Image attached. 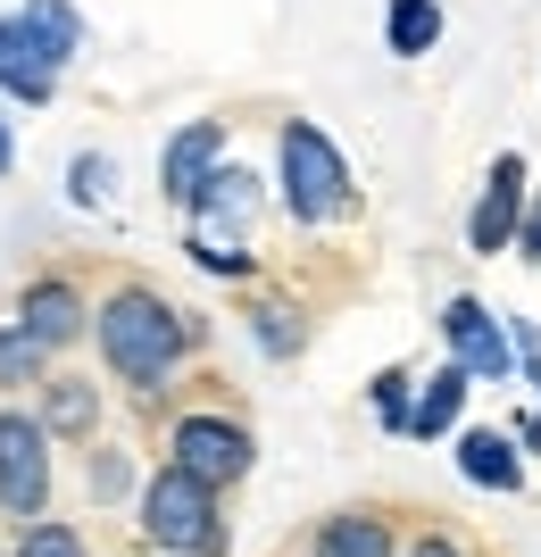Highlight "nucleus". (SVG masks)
Masks as SVG:
<instances>
[{
    "mask_svg": "<svg viewBox=\"0 0 541 557\" xmlns=\"http://www.w3.org/2000/svg\"><path fill=\"white\" fill-rule=\"evenodd\" d=\"M200 317L192 308H175L159 292V283H109V300L93 308V349L100 367L118 374V383H134V392H167V374L184 367L192 349H200Z\"/></svg>",
    "mask_w": 541,
    "mask_h": 557,
    "instance_id": "nucleus-1",
    "label": "nucleus"
},
{
    "mask_svg": "<svg viewBox=\"0 0 541 557\" xmlns=\"http://www.w3.org/2000/svg\"><path fill=\"white\" fill-rule=\"evenodd\" d=\"M75 50H84V25H75L67 0H25L17 17H0V92L42 109Z\"/></svg>",
    "mask_w": 541,
    "mask_h": 557,
    "instance_id": "nucleus-2",
    "label": "nucleus"
},
{
    "mask_svg": "<svg viewBox=\"0 0 541 557\" xmlns=\"http://www.w3.org/2000/svg\"><path fill=\"white\" fill-rule=\"evenodd\" d=\"M134 524H142V541H150L159 557H225V516H217V491L192 483V474H175V466H159V474L142 483Z\"/></svg>",
    "mask_w": 541,
    "mask_h": 557,
    "instance_id": "nucleus-3",
    "label": "nucleus"
},
{
    "mask_svg": "<svg viewBox=\"0 0 541 557\" xmlns=\"http://www.w3.org/2000/svg\"><path fill=\"white\" fill-rule=\"evenodd\" d=\"M275 159H283V209H292V225H333V216H351V209H358L351 166H342V150L325 141V125L283 116Z\"/></svg>",
    "mask_w": 541,
    "mask_h": 557,
    "instance_id": "nucleus-4",
    "label": "nucleus"
},
{
    "mask_svg": "<svg viewBox=\"0 0 541 557\" xmlns=\"http://www.w3.org/2000/svg\"><path fill=\"white\" fill-rule=\"evenodd\" d=\"M167 466L192 474V483H209L217 499L259 466V442H250V424L242 417H217V408H192V417L167 424Z\"/></svg>",
    "mask_w": 541,
    "mask_h": 557,
    "instance_id": "nucleus-5",
    "label": "nucleus"
},
{
    "mask_svg": "<svg viewBox=\"0 0 541 557\" xmlns=\"http://www.w3.org/2000/svg\"><path fill=\"white\" fill-rule=\"evenodd\" d=\"M50 483H59V466H50V424L9 399V408H0V516H9L17 533L42 524Z\"/></svg>",
    "mask_w": 541,
    "mask_h": 557,
    "instance_id": "nucleus-6",
    "label": "nucleus"
},
{
    "mask_svg": "<svg viewBox=\"0 0 541 557\" xmlns=\"http://www.w3.org/2000/svg\"><path fill=\"white\" fill-rule=\"evenodd\" d=\"M93 292L75 275H59V267H42V275H25V292H17V325L34 333V342L59 358V349H75L84 333H93Z\"/></svg>",
    "mask_w": 541,
    "mask_h": 557,
    "instance_id": "nucleus-7",
    "label": "nucleus"
},
{
    "mask_svg": "<svg viewBox=\"0 0 541 557\" xmlns=\"http://www.w3.org/2000/svg\"><path fill=\"white\" fill-rule=\"evenodd\" d=\"M525 209H533V184H525V159L517 150H500L492 175H483V200H475L467 216V250H517V233H525Z\"/></svg>",
    "mask_w": 541,
    "mask_h": 557,
    "instance_id": "nucleus-8",
    "label": "nucleus"
},
{
    "mask_svg": "<svg viewBox=\"0 0 541 557\" xmlns=\"http://www.w3.org/2000/svg\"><path fill=\"white\" fill-rule=\"evenodd\" d=\"M442 342H450V367H467L475 383H508V367H517V349H508L500 317L475 300V292H458V300L442 308Z\"/></svg>",
    "mask_w": 541,
    "mask_h": 557,
    "instance_id": "nucleus-9",
    "label": "nucleus"
},
{
    "mask_svg": "<svg viewBox=\"0 0 541 557\" xmlns=\"http://www.w3.org/2000/svg\"><path fill=\"white\" fill-rule=\"evenodd\" d=\"M217 166H225V125H217V116H200V125H184V134L167 141V159H159V191L192 216V209H200V191L217 184Z\"/></svg>",
    "mask_w": 541,
    "mask_h": 557,
    "instance_id": "nucleus-10",
    "label": "nucleus"
},
{
    "mask_svg": "<svg viewBox=\"0 0 541 557\" xmlns=\"http://www.w3.org/2000/svg\"><path fill=\"white\" fill-rule=\"evenodd\" d=\"M308 557H401L392 549V516L383 508H333L308 541Z\"/></svg>",
    "mask_w": 541,
    "mask_h": 557,
    "instance_id": "nucleus-11",
    "label": "nucleus"
},
{
    "mask_svg": "<svg viewBox=\"0 0 541 557\" xmlns=\"http://www.w3.org/2000/svg\"><path fill=\"white\" fill-rule=\"evenodd\" d=\"M42 424H50V442H93V433H100L93 374H50V383H42Z\"/></svg>",
    "mask_w": 541,
    "mask_h": 557,
    "instance_id": "nucleus-12",
    "label": "nucleus"
},
{
    "mask_svg": "<svg viewBox=\"0 0 541 557\" xmlns=\"http://www.w3.org/2000/svg\"><path fill=\"white\" fill-rule=\"evenodd\" d=\"M467 383H475L467 367H442V374H425V383H417V408H408V433H417V442L450 433V424H458V408H467Z\"/></svg>",
    "mask_w": 541,
    "mask_h": 557,
    "instance_id": "nucleus-13",
    "label": "nucleus"
},
{
    "mask_svg": "<svg viewBox=\"0 0 541 557\" xmlns=\"http://www.w3.org/2000/svg\"><path fill=\"white\" fill-rule=\"evenodd\" d=\"M458 474H467V483H483V491H517V483H525L517 442H508V433H467V442H458Z\"/></svg>",
    "mask_w": 541,
    "mask_h": 557,
    "instance_id": "nucleus-14",
    "label": "nucleus"
},
{
    "mask_svg": "<svg viewBox=\"0 0 541 557\" xmlns=\"http://www.w3.org/2000/svg\"><path fill=\"white\" fill-rule=\"evenodd\" d=\"M42 383H50V349L34 342V333H25L17 317H9V325H0V399L42 392Z\"/></svg>",
    "mask_w": 541,
    "mask_h": 557,
    "instance_id": "nucleus-15",
    "label": "nucleus"
},
{
    "mask_svg": "<svg viewBox=\"0 0 541 557\" xmlns=\"http://www.w3.org/2000/svg\"><path fill=\"white\" fill-rule=\"evenodd\" d=\"M383 42H392V59H425L442 42V0H392L383 9Z\"/></svg>",
    "mask_w": 541,
    "mask_h": 557,
    "instance_id": "nucleus-16",
    "label": "nucleus"
},
{
    "mask_svg": "<svg viewBox=\"0 0 541 557\" xmlns=\"http://www.w3.org/2000/svg\"><path fill=\"white\" fill-rule=\"evenodd\" d=\"M250 333H259V342H267V358H292V349L308 342L300 308H283V300H259V308H250Z\"/></svg>",
    "mask_w": 541,
    "mask_h": 557,
    "instance_id": "nucleus-17",
    "label": "nucleus"
},
{
    "mask_svg": "<svg viewBox=\"0 0 541 557\" xmlns=\"http://www.w3.org/2000/svg\"><path fill=\"white\" fill-rule=\"evenodd\" d=\"M9 557H93V549H84L75 524H50V516H42V524H25V533L9 541Z\"/></svg>",
    "mask_w": 541,
    "mask_h": 557,
    "instance_id": "nucleus-18",
    "label": "nucleus"
},
{
    "mask_svg": "<svg viewBox=\"0 0 541 557\" xmlns=\"http://www.w3.org/2000/svg\"><path fill=\"white\" fill-rule=\"evenodd\" d=\"M408 408H417V399H408V367H383L376 374V417L392 424V433H408Z\"/></svg>",
    "mask_w": 541,
    "mask_h": 557,
    "instance_id": "nucleus-19",
    "label": "nucleus"
},
{
    "mask_svg": "<svg viewBox=\"0 0 541 557\" xmlns=\"http://www.w3.org/2000/svg\"><path fill=\"white\" fill-rule=\"evenodd\" d=\"M109 175H118V166H109V159H93V150H84V159L67 166V191H75V200H84V209H93V200H109Z\"/></svg>",
    "mask_w": 541,
    "mask_h": 557,
    "instance_id": "nucleus-20",
    "label": "nucleus"
},
{
    "mask_svg": "<svg viewBox=\"0 0 541 557\" xmlns=\"http://www.w3.org/2000/svg\"><path fill=\"white\" fill-rule=\"evenodd\" d=\"M401 557H467V549H458V541H450V533H417V541H408Z\"/></svg>",
    "mask_w": 541,
    "mask_h": 557,
    "instance_id": "nucleus-21",
    "label": "nucleus"
},
{
    "mask_svg": "<svg viewBox=\"0 0 541 557\" xmlns=\"http://www.w3.org/2000/svg\"><path fill=\"white\" fill-rule=\"evenodd\" d=\"M517 250L541 267V191H533V209H525V233H517Z\"/></svg>",
    "mask_w": 541,
    "mask_h": 557,
    "instance_id": "nucleus-22",
    "label": "nucleus"
},
{
    "mask_svg": "<svg viewBox=\"0 0 541 557\" xmlns=\"http://www.w3.org/2000/svg\"><path fill=\"white\" fill-rule=\"evenodd\" d=\"M9 166H17V141H9V116H0V175H9Z\"/></svg>",
    "mask_w": 541,
    "mask_h": 557,
    "instance_id": "nucleus-23",
    "label": "nucleus"
}]
</instances>
